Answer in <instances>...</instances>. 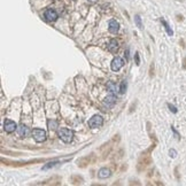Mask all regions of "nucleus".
I'll use <instances>...</instances> for the list:
<instances>
[{
  "label": "nucleus",
  "mask_w": 186,
  "mask_h": 186,
  "mask_svg": "<svg viewBox=\"0 0 186 186\" xmlns=\"http://www.w3.org/2000/svg\"><path fill=\"white\" fill-rule=\"evenodd\" d=\"M3 129L7 133H12L15 130H17V124L12 119H6L3 123Z\"/></svg>",
  "instance_id": "obj_6"
},
{
  "label": "nucleus",
  "mask_w": 186,
  "mask_h": 186,
  "mask_svg": "<svg viewBox=\"0 0 186 186\" xmlns=\"http://www.w3.org/2000/svg\"><path fill=\"white\" fill-rule=\"evenodd\" d=\"M168 107L170 108V110H171L172 113H175V114L177 113V109H176V107H175V106H172V105H170V103H169V105H168Z\"/></svg>",
  "instance_id": "obj_20"
},
{
  "label": "nucleus",
  "mask_w": 186,
  "mask_h": 186,
  "mask_svg": "<svg viewBox=\"0 0 186 186\" xmlns=\"http://www.w3.org/2000/svg\"><path fill=\"white\" fill-rule=\"evenodd\" d=\"M32 137L37 143H44L46 140V131L43 129H33L32 130Z\"/></svg>",
  "instance_id": "obj_2"
},
{
  "label": "nucleus",
  "mask_w": 186,
  "mask_h": 186,
  "mask_svg": "<svg viewBox=\"0 0 186 186\" xmlns=\"http://www.w3.org/2000/svg\"><path fill=\"white\" fill-rule=\"evenodd\" d=\"M56 163H58L56 161H55V162H51V163H48V164L44 166V167H43V169H44V170H47V169H50V168H53V167H54Z\"/></svg>",
  "instance_id": "obj_18"
},
{
  "label": "nucleus",
  "mask_w": 186,
  "mask_h": 186,
  "mask_svg": "<svg viewBox=\"0 0 186 186\" xmlns=\"http://www.w3.org/2000/svg\"><path fill=\"white\" fill-rule=\"evenodd\" d=\"M44 16H45V18H46L47 21H50V22H54V21L58 20V13H56L54 9H47V10L45 12Z\"/></svg>",
  "instance_id": "obj_7"
},
{
  "label": "nucleus",
  "mask_w": 186,
  "mask_h": 186,
  "mask_svg": "<svg viewBox=\"0 0 186 186\" xmlns=\"http://www.w3.org/2000/svg\"><path fill=\"white\" fill-rule=\"evenodd\" d=\"M125 91H126V82H125V81H123V82L121 83L119 93H121V94H123V93H125Z\"/></svg>",
  "instance_id": "obj_17"
},
{
  "label": "nucleus",
  "mask_w": 186,
  "mask_h": 186,
  "mask_svg": "<svg viewBox=\"0 0 186 186\" xmlns=\"http://www.w3.org/2000/svg\"><path fill=\"white\" fill-rule=\"evenodd\" d=\"M123 66H124V60H123L122 58H119V56H116V58L111 61V64H110L113 71H118Z\"/></svg>",
  "instance_id": "obj_5"
},
{
  "label": "nucleus",
  "mask_w": 186,
  "mask_h": 186,
  "mask_svg": "<svg viewBox=\"0 0 186 186\" xmlns=\"http://www.w3.org/2000/svg\"><path fill=\"white\" fill-rule=\"evenodd\" d=\"M102 124H103V118L100 115H94L93 117H91L89 119V126L92 128V129L100 128Z\"/></svg>",
  "instance_id": "obj_4"
},
{
  "label": "nucleus",
  "mask_w": 186,
  "mask_h": 186,
  "mask_svg": "<svg viewBox=\"0 0 186 186\" xmlns=\"http://www.w3.org/2000/svg\"><path fill=\"white\" fill-rule=\"evenodd\" d=\"M110 175H111V172H110V170H109V169H107V168H101V169L99 170V172H98L99 178H102V179L108 178Z\"/></svg>",
  "instance_id": "obj_10"
},
{
  "label": "nucleus",
  "mask_w": 186,
  "mask_h": 186,
  "mask_svg": "<svg viewBox=\"0 0 186 186\" xmlns=\"http://www.w3.org/2000/svg\"><path fill=\"white\" fill-rule=\"evenodd\" d=\"M115 102H116V96H115V95H113V94L108 95V96H107V98L105 99V103H106L107 106H110V107H113Z\"/></svg>",
  "instance_id": "obj_12"
},
{
  "label": "nucleus",
  "mask_w": 186,
  "mask_h": 186,
  "mask_svg": "<svg viewBox=\"0 0 186 186\" xmlns=\"http://www.w3.org/2000/svg\"><path fill=\"white\" fill-rule=\"evenodd\" d=\"M47 126H48V129H50L51 131H55V130L58 129L59 124H58V122H56V121H54V119H50V121L47 122Z\"/></svg>",
  "instance_id": "obj_13"
},
{
  "label": "nucleus",
  "mask_w": 186,
  "mask_h": 186,
  "mask_svg": "<svg viewBox=\"0 0 186 186\" xmlns=\"http://www.w3.org/2000/svg\"><path fill=\"white\" fill-rule=\"evenodd\" d=\"M151 161H152L151 155H149V154H146V153H143V155H141V157H140V160H139V162H138V170H139V171L144 170V169L151 163Z\"/></svg>",
  "instance_id": "obj_3"
},
{
  "label": "nucleus",
  "mask_w": 186,
  "mask_h": 186,
  "mask_svg": "<svg viewBox=\"0 0 186 186\" xmlns=\"http://www.w3.org/2000/svg\"><path fill=\"white\" fill-rule=\"evenodd\" d=\"M108 30L109 32L111 33H116L118 30H119V24L116 20H110L109 23H108Z\"/></svg>",
  "instance_id": "obj_8"
},
{
  "label": "nucleus",
  "mask_w": 186,
  "mask_h": 186,
  "mask_svg": "<svg viewBox=\"0 0 186 186\" xmlns=\"http://www.w3.org/2000/svg\"><path fill=\"white\" fill-rule=\"evenodd\" d=\"M17 133L20 137H28L30 134V129L24 124H21L20 126H17Z\"/></svg>",
  "instance_id": "obj_9"
},
{
  "label": "nucleus",
  "mask_w": 186,
  "mask_h": 186,
  "mask_svg": "<svg viewBox=\"0 0 186 186\" xmlns=\"http://www.w3.org/2000/svg\"><path fill=\"white\" fill-rule=\"evenodd\" d=\"M107 89L109 90V92H111V93L116 92V86L113 84V82H109V83L107 84Z\"/></svg>",
  "instance_id": "obj_16"
},
{
  "label": "nucleus",
  "mask_w": 186,
  "mask_h": 186,
  "mask_svg": "<svg viewBox=\"0 0 186 186\" xmlns=\"http://www.w3.org/2000/svg\"><path fill=\"white\" fill-rule=\"evenodd\" d=\"M176 154H177V152H176L175 149H170V151H169V155H170L171 157H176Z\"/></svg>",
  "instance_id": "obj_19"
},
{
  "label": "nucleus",
  "mask_w": 186,
  "mask_h": 186,
  "mask_svg": "<svg viewBox=\"0 0 186 186\" xmlns=\"http://www.w3.org/2000/svg\"><path fill=\"white\" fill-rule=\"evenodd\" d=\"M89 1H90V2H95L96 0H89Z\"/></svg>",
  "instance_id": "obj_22"
},
{
  "label": "nucleus",
  "mask_w": 186,
  "mask_h": 186,
  "mask_svg": "<svg viewBox=\"0 0 186 186\" xmlns=\"http://www.w3.org/2000/svg\"><path fill=\"white\" fill-rule=\"evenodd\" d=\"M134 22H136V24H137V26H138L139 29H143L141 18H140V16H139V15H136V16H134Z\"/></svg>",
  "instance_id": "obj_15"
},
{
  "label": "nucleus",
  "mask_w": 186,
  "mask_h": 186,
  "mask_svg": "<svg viewBox=\"0 0 186 186\" xmlns=\"http://www.w3.org/2000/svg\"><path fill=\"white\" fill-rule=\"evenodd\" d=\"M161 22H162V24L164 25V28H166V30H167L168 35H169V36H172V35H174V31L171 30V28L169 26V24H168V23H167V22H166L163 18H161Z\"/></svg>",
  "instance_id": "obj_14"
},
{
  "label": "nucleus",
  "mask_w": 186,
  "mask_h": 186,
  "mask_svg": "<svg viewBox=\"0 0 186 186\" xmlns=\"http://www.w3.org/2000/svg\"><path fill=\"white\" fill-rule=\"evenodd\" d=\"M59 138L62 140V141H64V143H67V144H69V143H71L73 141V138H74V132L71 131V130H69V129H66V128H61V129H59Z\"/></svg>",
  "instance_id": "obj_1"
},
{
  "label": "nucleus",
  "mask_w": 186,
  "mask_h": 186,
  "mask_svg": "<svg viewBox=\"0 0 186 186\" xmlns=\"http://www.w3.org/2000/svg\"><path fill=\"white\" fill-rule=\"evenodd\" d=\"M117 50H118V43H117L115 39L110 40L109 44H108V51L111 52V53H115Z\"/></svg>",
  "instance_id": "obj_11"
},
{
  "label": "nucleus",
  "mask_w": 186,
  "mask_h": 186,
  "mask_svg": "<svg viewBox=\"0 0 186 186\" xmlns=\"http://www.w3.org/2000/svg\"><path fill=\"white\" fill-rule=\"evenodd\" d=\"M136 61H137V62H136L137 64H139V63H140V62H139V55H138V53L136 54Z\"/></svg>",
  "instance_id": "obj_21"
}]
</instances>
